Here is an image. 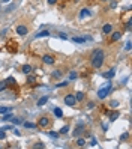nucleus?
I'll list each match as a JSON object with an SVG mask.
<instances>
[{
  "mask_svg": "<svg viewBox=\"0 0 132 149\" xmlns=\"http://www.w3.org/2000/svg\"><path fill=\"white\" fill-rule=\"evenodd\" d=\"M83 133H84V125H83V124H80L77 128L74 129V137H80Z\"/></svg>",
  "mask_w": 132,
  "mask_h": 149,
  "instance_id": "20e7f679",
  "label": "nucleus"
},
{
  "mask_svg": "<svg viewBox=\"0 0 132 149\" xmlns=\"http://www.w3.org/2000/svg\"><path fill=\"white\" fill-rule=\"evenodd\" d=\"M27 32H29V29H27L26 26H23V24L17 27V33L20 35V36H26V35H27Z\"/></svg>",
  "mask_w": 132,
  "mask_h": 149,
  "instance_id": "39448f33",
  "label": "nucleus"
},
{
  "mask_svg": "<svg viewBox=\"0 0 132 149\" xmlns=\"http://www.w3.org/2000/svg\"><path fill=\"white\" fill-rule=\"evenodd\" d=\"M119 116H120V113H119L117 110H114V111H111V113H110V121H116V119H117Z\"/></svg>",
  "mask_w": 132,
  "mask_h": 149,
  "instance_id": "9d476101",
  "label": "nucleus"
},
{
  "mask_svg": "<svg viewBox=\"0 0 132 149\" xmlns=\"http://www.w3.org/2000/svg\"><path fill=\"white\" fill-rule=\"evenodd\" d=\"M6 137V134H5V129L3 128H0V140H3Z\"/></svg>",
  "mask_w": 132,
  "mask_h": 149,
  "instance_id": "bb28decb",
  "label": "nucleus"
},
{
  "mask_svg": "<svg viewBox=\"0 0 132 149\" xmlns=\"http://www.w3.org/2000/svg\"><path fill=\"white\" fill-rule=\"evenodd\" d=\"M53 77H54V78H60V77H62V71H59V69L54 71V72H53Z\"/></svg>",
  "mask_w": 132,
  "mask_h": 149,
  "instance_id": "412c9836",
  "label": "nucleus"
},
{
  "mask_svg": "<svg viewBox=\"0 0 132 149\" xmlns=\"http://www.w3.org/2000/svg\"><path fill=\"white\" fill-rule=\"evenodd\" d=\"M38 125H39V126H42V128L48 126V125H50V118H47V116L41 118V119H39V122H38Z\"/></svg>",
  "mask_w": 132,
  "mask_h": 149,
  "instance_id": "423d86ee",
  "label": "nucleus"
},
{
  "mask_svg": "<svg viewBox=\"0 0 132 149\" xmlns=\"http://www.w3.org/2000/svg\"><path fill=\"white\" fill-rule=\"evenodd\" d=\"M54 115L57 116V118H62V116H63V111H62V108L56 107V108H54Z\"/></svg>",
  "mask_w": 132,
  "mask_h": 149,
  "instance_id": "4468645a",
  "label": "nucleus"
},
{
  "mask_svg": "<svg viewBox=\"0 0 132 149\" xmlns=\"http://www.w3.org/2000/svg\"><path fill=\"white\" fill-rule=\"evenodd\" d=\"M48 136H51L53 139H57V137H59V134H57V133H48Z\"/></svg>",
  "mask_w": 132,
  "mask_h": 149,
  "instance_id": "473e14b6",
  "label": "nucleus"
},
{
  "mask_svg": "<svg viewBox=\"0 0 132 149\" xmlns=\"http://www.w3.org/2000/svg\"><path fill=\"white\" fill-rule=\"evenodd\" d=\"M125 50H131V41H128V42H126V47H125Z\"/></svg>",
  "mask_w": 132,
  "mask_h": 149,
  "instance_id": "c9c22d12",
  "label": "nucleus"
},
{
  "mask_svg": "<svg viewBox=\"0 0 132 149\" xmlns=\"http://www.w3.org/2000/svg\"><path fill=\"white\" fill-rule=\"evenodd\" d=\"M131 26H132V21H128V23H126V29L131 30Z\"/></svg>",
  "mask_w": 132,
  "mask_h": 149,
  "instance_id": "f704fd0d",
  "label": "nucleus"
},
{
  "mask_svg": "<svg viewBox=\"0 0 132 149\" xmlns=\"http://www.w3.org/2000/svg\"><path fill=\"white\" fill-rule=\"evenodd\" d=\"M48 3H50V5H54V3H56V0H48Z\"/></svg>",
  "mask_w": 132,
  "mask_h": 149,
  "instance_id": "58836bf2",
  "label": "nucleus"
},
{
  "mask_svg": "<svg viewBox=\"0 0 132 149\" xmlns=\"http://www.w3.org/2000/svg\"><path fill=\"white\" fill-rule=\"evenodd\" d=\"M8 86H6V81L5 80H2V81H0V92H2V90H5Z\"/></svg>",
  "mask_w": 132,
  "mask_h": 149,
  "instance_id": "4be33fe9",
  "label": "nucleus"
},
{
  "mask_svg": "<svg viewBox=\"0 0 132 149\" xmlns=\"http://www.w3.org/2000/svg\"><path fill=\"white\" fill-rule=\"evenodd\" d=\"M120 38H122V33H120V32H114V33H111V39H110V41H111V42H116V41H119Z\"/></svg>",
  "mask_w": 132,
  "mask_h": 149,
  "instance_id": "6e6552de",
  "label": "nucleus"
},
{
  "mask_svg": "<svg viewBox=\"0 0 132 149\" xmlns=\"http://www.w3.org/2000/svg\"><path fill=\"white\" fill-rule=\"evenodd\" d=\"M87 108H90V110H92V108H95V102H93V101H90V102L87 104Z\"/></svg>",
  "mask_w": 132,
  "mask_h": 149,
  "instance_id": "7c9ffc66",
  "label": "nucleus"
},
{
  "mask_svg": "<svg viewBox=\"0 0 132 149\" xmlns=\"http://www.w3.org/2000/svg\"><path fill=\"white\" fill-rule=\"evenodd\" d=\"M24 126H26V128H36V125L32 124V122H24Z\"/></svg>",
  "mask_w": 132,
  "mask_h": 149,
  "instance_id": "393cba45",
  "label": "nucleus"
},
{
  "mask_svg": "<svg viewBox=\"0 0 132 149\" xmlns=\"http://www.w3.org/2000/svg\"><path fill=\"white\" fill-rule=\"evenodd\" d=\"M102 2H107V0H102Z\"/></svg>",
  "mask_w": 132,
  "mask_h": 149,
  "instance_id": "a19ab883",
  "label": "nucleus"
},
{
  "mask_svg": "<svg viewBox=\"0 0 132 149\" xmlns=\"http://www.w3.org/2000/svg\"><path fill=\"white\" fill-rule=\"evenodd\" d=\"M47 101H48V97H42L39 101H38V107H42V105H45V104H47Z\"/></svg>",
  "mask_w": 132,
  "mask_h": 149,
  "instance_id": "f8f14e48",
  "label": "nucleus"
},
{
  "mask_svg": "<svg viewBox=\"0 0 132 149\" xmlns=\"http://www.w3.org/2000/svg\"><path fill=\"white\" fill-rule=\"evenodd\" d=\"M33 148H41V149H44V148H45V145H44L42 142H38V143H35V145H33Z\"/></svg>",
  "mask_w": 132,
  "mask_h": 149,
  "instance_id": "5701e85b",
  "label": "nucleus"
},
{
  "mask_svg": "<svg viewBox=\"0 0 132 149\" xmlns=\"http://www.w3.org/2000/svg\"><path fill=\"white\" fill-rule=\"evenodd\" d=\"M128 137H129V133H123L120 136V140H128Z\"/></svg>",
  "mask_w": 132,
  "mask_h": 149,
  "instance_id": "c85d7f7f",
  "label": "nucleus"
},
{
  "mask_svg": "<svg viewBox=\"0 0 132 149\" xmlns=\"http://www.w3.org/2000/svg\"><path fill=\"white\" fill-rule=\"evenodd\" d=\"M65 104L69 105V107H74L75 104H77L75 95H74V94H66V95H65Z\"/></svg>",
  "mask_w": 132,
  "mask_h": 149,
  "instance_id": "7ed1b4c3",
  "label": "nucleus"
},
{
  "mask_svg": "<svg viewBox=\"0 0 132 149\" xmlns=\"http://www.w3.org/2000/svg\"><path fill=\"white\" fill-rule=\"evenodd\" d=\"M5 81H6V86H12V84H15V78H14V77H9V78H6Z\"/></svg>",
  "mask_w": 132,
  "mask_h": 149,
  "instance_id": "6ab92c4d",
  "label": "nucleus"
},
{
  "mask_svg": "<svg viewBox=\"0 0 132 149\" xmlns=\"http://www.w3.org/2000/svg\"><path fill=\"white\" fill-rule=\"evenodd\" d=\"M75 99L77 101H83L84 99V94L83 92H77V94H75Z\"/></svg>",
  "mask_w": 132,
  "mask_h": 149,
  "instance_id": "dca6fc26",
  "label": "nucleus"
},
{
  "mask_svg": "<svg viewBox=\"0 0 132 149\" xmlns=\"http://www.w3.org/2000/svg\"><path fill=\"white\" fill-rule=\"evenodd\" d=\"M59 36H60V38H62V39H66V38H68V36H66L65 33H59Z\"/></svg>",
  "mask_w": 132,
  "mask_h": 149,
  "instance_id": "e433bc0d",
  "label": "nucleus"
},
{
  "mask_svg": "<svg viewBox=\"0 0 132 149\" xmlns=\"http://www.w3.org/2000/svg\"><path fill=\"white\" fill-rule=\"evenodd\" d=\"M89 15H90V11H89V9H81L80 18H84V17H89Z\"/></svg>",
  "mask_w": 132,
  "mask_h": 149,
  "instance_id": "2eb2a0df",
  "label": "nucleus"
},
{
  "mask_svg": "<svg viewBox=\"0 0 132 149\" xmlns=\"http://www.w3.org/2000/svg\"><path fill=\"white\" fill-rule=\"evenodd\" d=\"M21 71H23L24 74H30V72H32V66H30V65H24Z\"/></svg>",
  "mask_w": 132,
  "mask_h": 149,
  "instance_id": "f3484780",
  "label": "nucleus"
},
{
  "mask_svg": "<svg viewBox=\"0 0 132 149\" xmlns=\"http://www.w3.org/2000/svg\"><path fill=\"white\" fill-rule=\"evenodd\" d=\"M104 59H105L104 51H102V50H95V51H93V54H92V57H90L92 66L95 68V69H99V68L104 65Z\"/></svg>",
  "mask_w": 132,
  "mask_h": 149,
  "instance_id": "f257e3e1",
  "label": "nucleus"
},
{
  "mask_svg": "<svg viewBox=\"0 0 132 149\" xmlns=\"http://www.w3.org/2000/svg\"><path fill=\"white\" fill-rule=\"evenodd\" d=\"M12 119V115H6L5 113V116H3V121H11Z\"/></svg>",
  "mask_w": 132,
  "mask_h": 149,
  "instance_id": "c756f323",
  "label": "nucleus"
},
{
  "mask_svg": "<svg viewBox=\"0 0 132 149\" xmlns=\"http://www.w3.org/2000/svg\"><path fill=\"white\" fill-rule=\"evenodd\" d=\"M117 105H119L117 101H113V102H111V107H117Z\"/></svg>",
  "mask_w": 132,
  "mask_h": 149,
  "instance_id": "4c0bfd02",
  "label": "nucleus"
},
{
  "mask_svg": "<svg viewBox=\"0 0 132 149\" xmlns=\"http://www.w3.org/2000/svg\"><path fill=\"white\" fill-rule=\"evenodd\" d=\"M11 110H12L11 107H0V113H2V115H5V113H9Z\"/></svg>",
  "mask_w": 132,
  "mask_h": 149,
  "instance_id": "aec40b11",
  "label": "nucleus"
},
{
  "mask_svg": "<svg viewBox=\"0 0 132 149\" xmlns=\"http://www.w3.org/2000/svg\"><path fill=\"white\" fill-rule=\"evenodd\" d=\"M8 2H11V0H3V3H8Z\"/></svg>",
  "mask_w": 132,
  "mask_h": 149,
  "instance_id": "ea45409f",
  "label": "nucleus"
},
{
  "mask_svg": "<svg viewBox=\"0 0 132 149\" xmlns=\"http://www.w3.org/2000/svg\"><path fill=\"white\" fill-rule=\"evenodd\" d=\"M36 81V77H33V75H29V78H27V83H35Z\"/></svg>",
  "mask_w": 132,
  "mask_h": 149,
  "instance_id": "cd10ccee",
  "label": "nucleus"
},
{
  "mask_svg": "<svg viewBox=\"0 0 132 149\" xmlns=\"http://www.w3.org/2000/svg\"><path fill=\"white\" fill-rule=\"evenodd\" d=\"M66 133H69V125H65L63 128H60V131H59V134H66Z\"/></svg>",
  "mask_w": 132,
  "mask_h": 149,
  "instance_id": "a211bd4d",
  "label": "nucleus"
},
{
  "mask_svg": "<svg viewBox=\"0 0 132 149\" xmlns=\"http://www.w3.org/2000/svg\"><path fill=\"white\" fill-rule=\"evenodd\" d=\"M111 87H113L111 81L105 83V86H104V87H101V89L98 90V98H99V99H105V98H107V95H110Z\"/></svg>",
  "mask_w": 132,
  "mask_h": 149,
  "instance_id": "f03ea898",
  "label": "nucleus"
},
{
  "mask_svg": "<svg viewBox=\"0 0 132 149\" xmlns=\"http://www.w3.org/2000/svg\"><path fill=\"white\" fill-rule=\"evenodd\" d=\"M114 74H116V72H114V69H111L110 72H104L102 75H104V78H113V77H114Z\"/></svg>",
  "mask_w": 132,
  "mask_h": 149,
  "instance_id": "9b49d317",
  "label": "nucleus"
},
{
  "mask_svg": "<svg viewBox=\"0 0 132 149\" xmlns=\"http://www.w3.org/2000/svg\"><path fill=\"white\" fill-rule=\"evenodd\" d=\"M102 32H104V35H110L111 32H113V26L108 23V24H105L104 27H102Z\"/></svg>",
  "mask_w": 132,
  "mask_h": 149,
  "instance_id": "1a4fd4ad",
  "label": "nucleus"
},
{
  "mask_svg": "<svg viewBox=\"0 0 132 149\" xmlns=\"http://www.w3.org/2000/svg\"><path fill=\"white\" fill-rule=\"evenodd\" d=\"M69 78H77V72H71L69 74Z\"/></svg>",
  "mask_w": 132,
  "mask_h": 149,
  "instance_id": "72a5a7b5",
  "label": "nucleus"
},
{
  "mask_svg": "<svg viewBox=\"0 0 132 149\" xmlns=\"http://www.w3.org/2000/svg\"><path fill=\"white\" fill-rule=\"evenodd\" d=\"M72 41H74V42H78V44H83V42L86 41V38H74Z\"/></svg>",
  "mask_w": 132,
  "mask_h": 149,
  "instance_id": "b1692460",
  "label": "nucleus"
},
{
  "mask_svg": "<svg viewBox=\"0 0 132 149\" xmlns=\"http://www.w3.org/2000/svg\"><path fill=\"white\" fill-rule=\"evenodd\" d=\"M77 145H78V146H86V140H84V139H78V140H77Z\"/></svg>",
  "mask_w": 132,
  "mask_h": 149,
  "instance_id": "a878e982",
  "label": "nucleus"
},
{
  "mask_svg": "<svg viewBox=\"0 0 132 149\" xmlns=\"http://www.w3.org/2000/svg\"><path fill=\"white\" fill-rule=\"evenodd\" d=\"M68 86V81H63V83H57V87H65Z\"/></svg>",
  "mask_w": 132,
  "mask_h": 149,
  "instance_id": "2f4dec72",
  "label": "nucleus"
},
{
  "mask_svg": "<svg viewBox=\"0 0 132 149\" xmlns=\"http://www.w3.org/2000/svg\"><path fill=\"white\" fill-rule=\"evenodd\" d=\"M42 62L47 63V65H53V63H54V57H53L51 54H45L44 57H42Z\"/></svg>",
  "mask_w": 132,
  "mask_h": 149,
  "instance_id": "0eeeda50",
  "label": "nucleus"
},
{
  "mask_svg": "<svg viewBox=\"0 0 132 149\" xmlns=\"http://www.w3.org/2000/svg\"><path fill=\"white\" fill-rule=\"evenodd\" d=\"M48 35H50L48 30H42V32H39V33L36 35V39H38V38H45V36H48Z\"/></svg>",
  "mask_w": 132,
  "mask_h": 149,
  "instance_id": "ddd939ff",
  "label": "nucleus"
}]
</instances>
